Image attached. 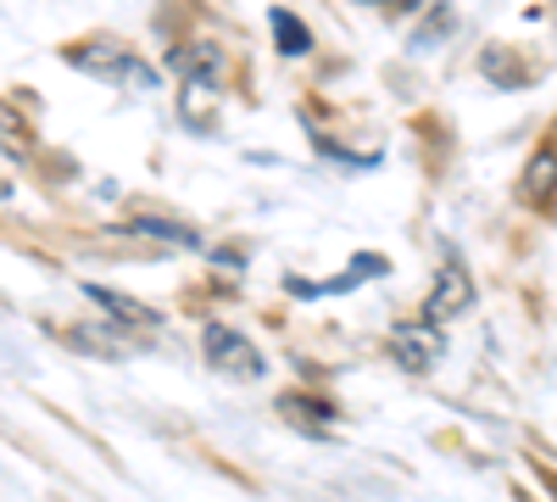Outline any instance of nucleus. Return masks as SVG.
Wrapping results in <instances>:
<instances>
[{"label": "nucleus", "instance_id": "1", "mask_svg": "<svg viewBox=\"0 0 557 502\" xmlns=\"http://www.w3.org/2000/svg\"><path fill=\"white\" fill-rule=\"evenodd\" d=\"M201 346H207V357L218 363L223 375H257V369H262L257 346H251L246 335H235L228 325H207V330H201Z\"/></svg>", "mask_w": 557, "mask_h": 502}, {"label": "nucleus", "instance_id": "2", "mask_svg": "<svg viewBox=\"0 0 557 502\" xmlns=\"http://www.w3.org/2000/svg\"><path fill=\"white\" fill-rule=\"evenodd\" d=\"M391 352H396V363L401 369H430V363L441 357V335L435 330H424V325H401L396 335H391Z\"/></svg>", "mask_w": 557, "mask_h": 502}, {"label": "nucleus", "instance_id": "3", "mask_svg": "<svg viewBox=\"0 0 557 502\" xmlns=\"http://www.w3.org/2000/svg\"><path fill=\"white\" fill-rule=\"evenodd\" d=\"M474 302V285H469V273H457V268H441V280L424 302V318H451V313H469Z\"/></svg>", "mask_w": 557, "mask_h": 502}, {"label": "nucleus", "instance_id": "4", "mask_svg": "<svg viewBox=\"0 0 557 502\" xmlns=\"http://www.w3.org/2000/svg\"><path fill=\"white\" fill-rule=\"evenodd\" d=\"M84 296L96 302V307H107V313H117L123 325H139V330H151L157 325V307H146V302H134V296H123V291H107V285H84Z\"/></svg>", "mask_w": 557, "mask_h": 502}, {"label": "nucleus", "instance_id": "5", "mask_svg": "<svg viewBox=\"0 0 557 502\" xmlns=\"http://www.w3.org/2000/svg\"><path fill=\"white\" fill-rule=\"evenodd\" d=\"M268 23H273V39L285 45V57H307V51H312L307 23H301V17H290L285 7H273V12H268Z\"/></svg>", "mask_w": 557, "mask_h": 502}, {"label": "nucleus", "instance_id": "6", "mask_svg": "<svg viewBox=\"0 0 557 502\" xmlns=\"http://www.w3.org/2000/svg\"><path fill=\"white\" fill-rule=\"evenodd\" d=\"M519 185H524V196H530V201H546V196L557 191V151H535Z\"/></svg>", "mask_w": 557, "mask_h": 502}, {"label": "nucleus", "instance_id": "7", "mask_svg": "<svg viewBox=\"0 0 557 502\" xmlns=\"http://www.w3.org/2000/svg\"><path fill=\"white\" fill-rule=\"evenodd\" d=\"M128 235H151V241H168V246H184V252L201 246V235H190L184 223H168V218H134Z\"/></svg>", "mask_w": 557, "mask_h": 502}]
</instances>
